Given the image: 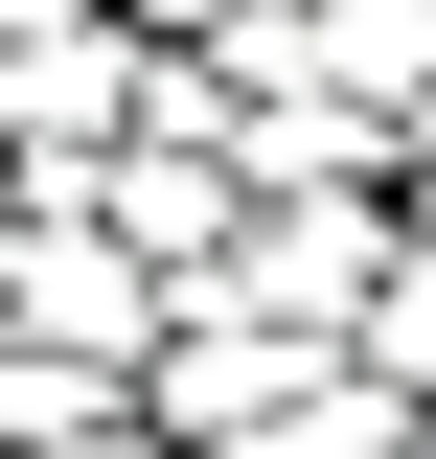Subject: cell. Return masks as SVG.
Returning a JSON list of instances; mask_svg holds the SVG:
<instances>
[{
  "label": "cell",
  "instance_id": "obj_1",
  "mask_svg": "<svg viewBox=\"0 0 436 459\" xmlns=\"http://www.w3.org/2000/svg\"><path fill=\"white\" fill-rule=\"evenodd\" d=\"M322 368H344L322 322H275V299H230V276H184V322L138 344V413H161L184 459H230V437H253L275 391H322Z\"/></svg>",
  "mask_w": 436,
  "mask_h": 459
},
{
  "label": "cell",
  "instance_id": "obj_2",
  "mask_svg": "<svg viewBox=\"0 0 436 459\" xmlns=\"http://www.w3.org/2000/svg\"><path fill=\"white\" fill-rule=\"evenodd\" d=\"M390 230H414V207H390V184H253V230H230V253H207V276L230 299H275V322H368V276H390Z\"/></svg>",
  "mask_w": 436,
  "mask_h": 459
},
{
  "label": "cell",
  "instance_id": "obj_3",
  "mask_svg": "<svg viewBox=\"0 0 436 459\" xmlns=\"http://www.w3.org/2000/svg\"><path fill=\"white\" fill-rule=\"evenodd\" d=\"M47 207H92V230H138L161 276H207L230 230H253V184H230L207 115H138V138H92V184H47Z\"/></svg>",
  "mask_w": 436,
  "mask_h": 459
},
{
  "label": "cell",
  "instance_id": "obj_4",
  "mask_svg": "<svg viewBox=\"0 0 436 459\" xmlns=\"http://www.w3.org/2000/svg\"><path fill=\"white\" fill-rule=\"evenodd\" d=\"M230 459H414V391H390V368H322V391H275Z\"/></svg>",
  "mask_w": 436,
  "mask_h": 459
},
{
  "label": "cell",
  "instance_id": "obj_5",
  "mask_svg": "<svg viewBox=\"0 0 436 459\" xmlns=\"http://www.w3.org/2000/svg\"><path fill=\"white\" fill-rule=\"evenodd\" d=\"M344 368H390V391L436 413V207L390 230V276H368V322H344Z\"/></svg>",
  "mask_w": 436,
  "mask_h": 459
},
{
  "label": "cell",
  "instance_id": "obj_6",
  "mask_svg": "<svg viewBox=\"0 0 436 459\" xmlns=\"http://www.w3.org/2000/svg\"><path fill=\"white\" fill-rule=\"evenodd\" d=\"M322 69H344L368 115H414V92H436V0H322Z\"/></svg>",
  "mask_w": 436,
  "mask_h": 459
},
{
  "label": "cell",
  "instance_id": "obj_7",
  "mask_svg": "<svg viewBox=\"0 0 436 459\" xmlns=\"http://www.w3.org/2000/svg\"><path fill=\"white\" fill-rule=\"evenodd\" d=\"M390 207H436V92H414V115H390Z\"/></svg>",
  "mask_w": 436,
  "mask_h": 459
},
{
  "label": "cell",
  "instance_id": "obj_8",
  "mask_svg": "<svg viewBox=\"0 0 436 459\" xmlns=\"http://www.w3.org/2000/svg\"><path fill=\"white\" fill-rule=\"evenodd\" d=\"M47 459H184V437H161V413H92V437H47Z\"/></svg>",
  "mask_w": 436,
  "mask_h": 459
},
{
  "label": "cell",
  "instance_id": "obj_9",
  "mask_svg": "<svg viewBox=\"0 0 436 459\" xmlns=\"http://www.w3.org/2000/svg\"><path fill=\"white\" fill-rule=\"evenodd\" d=\"M0 23H69V0H0Z\"/></svg>",
  "mask_w": 436,
  "mask_h": 459
},
{
  "label": "cell",
  "instance_id": "obj_10",
  "mask_svg": "<svg viewBox=\"0 0 436 459\" xmlns=\"http://www.w3.org/2000/svg\"><path fill=\"white\" fill-rule=\"evenodd\" d=\"M0 230H23V184H0Z\"/></svg>",
  "mask_w": 436,
  "mask_h": 459
}]
</instances>
